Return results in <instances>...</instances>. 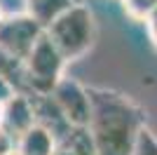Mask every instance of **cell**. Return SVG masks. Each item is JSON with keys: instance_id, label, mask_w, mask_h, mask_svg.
<instances>
[{"instance_id": "2e32d148", "label": "cell", "mask_w": 157, "mask_h": 155, "mask_svg": "<svg viewBox=\"0 0 157 155\" xmlns=\"http://www.w3.org/2000/svg\"><path fill=\"white\" fill-rule=\"evenodd\" d=\"M0 127H2V108H0Z\"/></svg>"}, {"instance_id": "ba28073f", "label": "cell", "mask_w": 157, "mask_h": 155, "mask_svg": "<svg viewBox=\"0 0 157 155\" xmlns=\"http://www.w3.org/2000/svg\"><path fill=\"white\" fill-rule=\"evenodd\" d=\"M26 2V14H31L33 19L47 26L52 24L59 14H63L68 7H73L75 2L73 0H24Z\"/></svg>"}, {"instance_id": "9c48e42d", "label": "cell", "mask_w": 157, "mask_h": 155, "mask_svg": "<svg viewBox=\"0 0 157 155\" xmlns=\"http://www.w3.org/2000/svg\"><path fill=\"white\" fill-rule=\"evenodd\" d=\"M120 5H122V12H124L131 21L145 24L148 17L157 10V0H120Z\"/></svg>"}, {"instance_id": "5b68a950", "label": "cell", "mask_w": 157, "mask_h": 155, "mask_svg": "<svg viewBox=\"0 0 157 155\" xmlns=\"http://www.w3.org/2000/svg\"><path fill=\"white\" fill-rule=\"evenodd\" d=\"M54 103L59 106L61 115L71 127H89L92 120V99H89V87L78 82L75 78L66 75L56 89L52 92Z\"/></svg>"}, {"instance_id": "4fadbf2b", "label": "cell", "mask_w": 157, "mask_h": 155, "mask_svg": "<svg viewBox=\"0 0 157 155\" xmlns=\"http://www.w3.org/2000/svg\"><path fill=\"white\" fill-rule=\"evenodd\" d=\"M145 31H148V38H150L152 47L157 50V10L148 17V21H145Z\"/></svg>"}, {"instance_id": "7c38bea8", "label": "cell", "mask_w": 157, "mask_h": 155, "mask_svg": "<svg viewBox=\"0 0 157 155\" xmlns=\"http://www.w3.org/2000/svg\"><path fill=\"white\" fill-rule=\"evenodd\" d=\"M0 155H17V139L0 127Z\"/></svg>"}, {"instance_id": "277c9868", "label": "cell", "mask_w": 157, "mask_h": 155, "mask_svg": "<svg viewBox=\"0 0 157 155\" xmlns=\"http://www.w3.org/2000/svg\"><path fill=\"white\" fill-rule=\"evenodd\" d=\"M42 35H45V26L38 24L31 14H5L0 24V50L7 57L24 64V59L31 54V50L38 45Z\"/></svg>"}, {"instance_id": "8992f818", "label": "cell", "mask_w": 157, "mask_h": 155, "mask_svg": "<svg viewBox=\"0 0 157 155\" xmlns=\"http://www.w3.org/2000/svg\"><path fill=\"white\" fill-rule=\"evenodd\" d=\"M31 127H35V108H33L31 94L19 92L12 101L2 108V129L14 139L26 134Z\"/></svg>"}, {"instance_id": "7a4b0ae2", "label": "cell", "mask_w": 157, "mask_h": 155, "mask_svg": "<svg viewBox=\"0 0 157 155\" xmlns=\"http://www.w3.org/2000/svg\"><path fill=\"white\" fill-rule=\"evenodd\" d=\"M45 35L56 45V50L63 54V59L68 64L80 61L96 45L98 28H96L94 12L89 10V5L78 2V5L68 7L63 14H59L47 26Z\"/></svg>"}, {"instance_id": "3957f363", "label": "cell", "mask_w": 157, "mask_h": 155, "mask_svg": "<svg viewBox=\"0 0 157 155\" xmlns=\"http://www.w3.org/2000/svg\"><path fill=\"white\" fill-rule=\"evenodd\" d=\"M66 66L68 61L63 59L56 45L42 35L38 45L31 50L24 59V75H26V94L31 97H49L56 85L66 78Z\"/></svg>"}, {"instance_id": "30bf717a", "label": "cell", "mask_w": 157, "mask_h": 155, "mask_svg": "<svg viewBox=\"0 0 157 155\" xmlns=\"http://www.w3.org/2000/svg\"><path fill=\"white\" fill-rule=\"evenodd\" d=\"M134 155H157V134L152 132L150 127H143V129H141Z\"/></svg>"}, {"instance_id": "5bb4252c", "label": "cell", "mask_w": 157, "mask_h": 155, "mask_svg": "<svg viewBox=\"0 0 157 155\" xmlns=\"http://www.w3.org/2000/svg\"><path fill=\"white\" fill-rule=\"evenodd\" d=\"M56 155H75V153H68V150H61L59 148V150H56Z\"/></svg>"}, {"instance_id": "8fae6325", "label": "cell", "mask_w": 157, "mask_h": 155, "mask_svg": "<svg viewBox=\"0 0 157 155\" xmlns=\"http://www.w3.org/2000/svg\"><path fill=\"white\" fill-rule=\"evenodd\" d=\"M17 94H19V89L14 87V82H12L7 75H2V73H0V108H5V106L12 101Z\"/></svg>"}, {"instance_id": "9a60e30c", "label": "cell", "mask_w": 157, "mask_h": 155, "mask_svg": "<svg viewBox=\"0 0 157 155\" xmlns=\"http://www.w3.org/2000/svg\"><path fill=\"white\" fill-rule=\"evenodd\" d=\"M2 19H5V12H2V10H0V24H2Z\"/></svg>"}, {"instance_id": "6da1fadb", "label": "cell", "mask_w": 157, "mask_h": 155, "mask_svg": "<svg viewBox=\"0 0 157 155\" xmlns=\"http://www.w3.org/2000/svg\"><path fill=\"white\" fill-rule=\"evenodd\" d=\"M92 120L89 134L96 155H134L148 115L129 94L108 87H89Z\"/></svg>"}, {"instance_id": "e0dca14e", "label": "cell", "mask_w": 157, "mask_h": 155, "mask_svg": "<svg viewBox=\"0 0 157 155\" xmlns=\"http://www.w3.org/2000/svg\"><path fill=\"white\" fill-rule=\"evenodd\" d=\"M73 2H75V5H78V2H85V0H73Z\"/></svg>"}, {"instance_id": "52a82bcc", "label": "cell", "mask_w": 157, "mask_h": 155, "mask_svg": "<svg viewBox=\"0 0 157 155\" xmlns=\"http://www.w3.org/2000/svg\"><path fill=\"white\" fill-rule=\"evenodd\" d=\"M59 141L56 136L45 129L42 125H35L17 139V155H56Z\"/></svg>"}]
</instances>
